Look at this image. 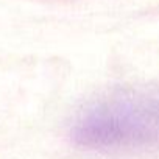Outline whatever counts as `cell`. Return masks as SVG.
Listing matches in <instances>:
<instances>
[{"instance_id":"6da1fadb","label":"cell","mask_w":159,"mask_h":159,"mask_svg":"<svg viewBox=\"0 0 159 159\" xmlns=\"http://www.w3.org/2000/svg\"><path fill=\"white\" fill-rule=\"evenodd\" d=\"M75 145L95 151H126L159 145V98L119 95L91 105L70 128Z\"/></svg>"}]
</instances>
